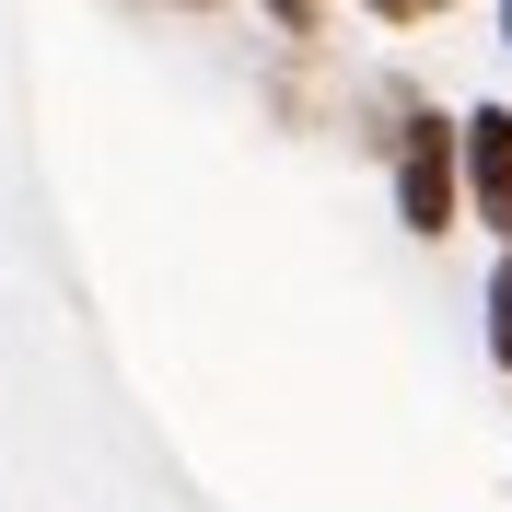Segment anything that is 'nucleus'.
Returning a JSON list of instances; mask_svg holds the SVG:
<instances>
[{"label":"nucleus","instance_id":"nucleus-1","mask_svg":"<svg viewBox=\"0 0 512 512\" xmlns=\"http://www.w3.org/2000/svg\"><path fill=\"white\" fill-rule=\"evenodd\" d=\"M454 175H466V128L408 105V140H396V210H408V233H454Z\"/></svg>","mask_w":512,"mask_h":512},{"label":"nucleus","instance_id":"nucleus-2","mask_svg":"<svg viewBox=\"0 0 512 512\" xmlns=\"http://www.w3.org/2000/svg\"><path fill=\"white\" fill-rule=\"evenodd\" d=\"M466 198H478L489 233H512V105H478L466 117Z\"/></svg>","mask_w":512,"mask_h":512},{"label":"nucleus","instance_id":"nucleus-3","mask_svg":"<svg viewBox=\"0 0 512 512\" xmlns=\"http://www.w3.org/2000/svg\"><path fill=\"white\" fill-rule=\"evenodd\" d=\"M489 361H501V373H512V268H501V280H489Z\"/></svg>","mask_w":512,"mask_h":512},{"label":"nucleus","instance_id":"nucleus-4","mask_svg":"<svg viewBox=\"0 0 512 512\" xmlns=\"http://www.w3.org/2000/svg\"><path fill=\"white\" fill-rule=\"evenodd\" d=\"M280 12V35H315V0H268Z\"/></svg>","mask_w":512,"mask_h":512},{"label":"nucleus","instance_id":"nucleus-5","mask_svg":"<svg viewBox=\"0 0 512 512\" xmlns=\"http://www.w3.org/2000/svg\"><path fill=\"white\" fill-rule=\"evenodd\" d=\"M373 12L384 24H419V12H443V0H373Z\"/></svg>","mask_w":512,"mask_h":512},{"label":"nucleus","instance_id":"nucleus-6","mask_svg":"<svg viewBox=\"0 0 512 512\" xmlns=\"http://www.w3.org/2000/svg\"><path fill=\"white\" fill-rule=\"evenodd\" d=\"M501 35H512V0H501Z\"/></svg>","mask_w":512,"mask_h":512}]
</instances>
